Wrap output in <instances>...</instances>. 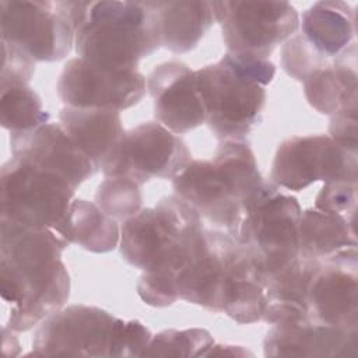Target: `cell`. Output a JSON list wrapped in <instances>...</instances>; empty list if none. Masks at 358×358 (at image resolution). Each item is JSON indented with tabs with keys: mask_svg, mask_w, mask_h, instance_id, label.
<instances>
[{
	"mask_svg": "<svg viewBox=\"0 0 358 358\" xmlns=\"http://www.w3.org/2000/svg\"><path fill=\"white\" fill-rule=\"evenodd\" d=\"M302 210L294 196L266 182L257 197L245 208L234 234L257 259L267 278L299 257L298 224Z\"/></svg>",
	"mask_w": 358,
	"mask_h": 358,
	"instance_id": "7",
	"label": "cell"
},
{
	"mask_svg": "<svg viewBox=\"0 0 358 358\" xmlns=\"http://www.w3.org/2000/svg\"><path fill=\"white\" fill-rule=\"evenodd\" d=\"M161 46L152 1H88L74 36L78 57L115 70L137 69Z\"/></svg>",
	"mask_w": 358,
	"mask_h": 358,
	"instance_id": "5",
	"label": "cell"
},
{
	"mask_svg": "<svg viewBox=\"0 0 358 358\" xmlns=\"http://www.w3.org/2000/svg\"><path fill=\"white\" fill-rule=\"evenodd\" d=\"M213 345L214 338L206 329H169L152 336L143 357H206Z\"/></svg>",
	"mask_w": 358,
	"mask_h": 358,
	"instance_id": "28",
	"label": "cell"
},
{
	"mask_svg": "<svg viewBox=\"0 0 358 358\" xmlns=\"http://www.w3.org/2000/svg\"><path fill=\"white\" fill-rule=\"evenodd\" d=\"M299 24V35L326 63L357 46L355 13L345 1H317L303 11Z\"/></svg>",
	"mask_w": 358,
	"mask_h": 358,
	"instance_id": "20",
	"label": "cell"
},
{
	"mask_svg": "<svg viewBox=\"0 0 358 358\" xmlns=\"http://www.w3.org/2000/svg\"><path fill=\"white\" fill-rule=\"evenodd\" d=\"M315 208L326 213L355 218L357 183L330 182L324 183L315 199Z\"/></svg>",
	"mask_w": 358,
	"mask_h": 358,
	"instance_id": "31",
	"label": "cell"
},
{
	"mask_svg": "<svg viewBox=\"0 0 358 358\" xmlns=\"http://www.w3.org/2000/svg\"><path fill=\"white\" fill-rule=\"evenodd\" d=\"M151 331L138 320H116L110 357H143L151 343Z\"/></svg>",
	"mask_w": 358,
	"mask_h": 358,
	"instance_id": "30",
	"label": "cell"
},
{
	"mask_svg": "<svg viewBox=\"0 0 358 358\" xmlns=\"http://www.w3.org/2000/svg\"><path fill=\"white\" fill-rule=\"evenodd\" d=\"M215 357V355H224V357H245V355H253L250 351L245 350L241 345H222V344H215L207 351L206 357Z\"/></svg>",
	"mask_w": 358,
	"mask_h": 358,
	"instance_id": "34",
	"label": "cell"
},
{
	"mask_svg": "<svg viewBox=\"0 0 358 358\" xmlns=\"http://www.w3.org/2000/svg\"><path fill=\"white\" fill-rule=\"evenodd\" d=\"M0 92L1 126L10 133L31 130L49 122L39 95L27 84L1 87Z\"/></svg>",
	"mask_w": 358,
	"mask_h": 358,
	"instance_id": "27",
	"label": "cell"
},
{
	"mask_svg": "<svg viewBox=\"0 0 358 358\" xmlns=\"http://www.w3.org/2000/svg\"><path fill=\"white\" fill-rule=\"evenodd\" d=\"M88 1H0L1 41L35 62L63 60L74 45Z\"/></svg>",
	"mask_w": 358,
	"mask_h": 358,
	"instance_id": "6",
	"label": "cell"
},
{
	"mask_svg": "<svg viewBox=\"0 0 358 358\" xmlns=\"http://www.w3.org/2000/svg\"><path fill=\"white\" fill-rule=\"evenodd\" d=\"M235 239L227 232L208 231L206 248L189 263L176 281L179 299L222 312L228 266Z\"/></svg>",
	"mask_w": 358,
	"mask_h": 358,
	"instance_id": "17",
	"label": "cell"
},
{
	"mask_svg": "<svg viewBox=\"0 0 358 358\" xmlns=\"http://www.w3.org/2000/svg\"><path fill=\"white\" fill-rule=\"evenodd\" d=\"M116 320L98 306L62 308L36 327L29 355L110 357Z\"/></svg>",
	"mask_w": 358,
	"mask_h": 358,
	"instance_id": "12",
	"label": "cell"
},
{
	"mask_svg": "<svg viewBox=\"0 0 358 358\" xmlns=\"http://www.w3.org/2000/svg\"><path fill=\"white\" fill-rule=\"evenodd\" d=\"M305 96L323 115L357 112V46L303 81Z\"/></svg>",
	"mask_w": 358,
	"mask_h": 358,
	"instance_id": "23",
	"label": "cell"
},
{
	"mask_svg": "<svg viewBox=\"0 0 358 358\" xmlns=\"http://www.w3.org/2000/svg\"><path fill=\"white\" fill-rule=\"evenodd\" d=\"M0 218L57 232L77 186L63 176L13 157L1 166Z\"/></svg>",
	"mask_w": 358,
	"mask_h": 358,
	"instance_id": "8",
	"label": "cell"
},
{
	"mask_svg": "<svg viewBox=\"0 0 358 358\" xmlns=\"http://www.w3.org/2000/svg\"><path fill=\"white\" fill-rule=\"evenodd\" d=\"M57 232L69 242L94 253L113 250L120 242V228L95 203L73 200Z\"/></svg>",
	"mask_w": 358,
	"mask_h": 358,
	"instance_id": "26",
	"label": "cell"
},
{
	"mask_svg": "<svg viewBox=\"0 0 358 358\" xmlns=\"http://www.w3.org/2000/svg\"><path fill=\"white\" fill-rule=\"evenodd\" d=\"M59 123L98 169L124 136L119 110L92 106H63Z\"/></svg>",
	"mask_w": 358,
	"mask_h": 358,
	"instance_id": "21",
	"label": "cell"
},
{
	"mask_svg": "<svg viewBox=\"0 0 358 358\" xmlns=\"http://www.w3.org/2000/svg\"><path fill=\"white\" fill-rule=\"evenodd\" d=\"M357 152L338 145L330 136H295L282 141L271 165V180L288 190H303L322 180L357 183Z\"/></svg>",
	"mask_w": 358,
	"mask_h": 358,
	"instance_id": "11",
	"label": "cell"
},
{
	"mask_svg": "<svg viewBox=\"0 0 358 358\" xmlns=\"http://www.w3.org/2000/svg\"><path fill=\"white\" fill-rule=\"evenodd\" d=\"M192 161L185 141L158 122L124 133L101 171L105 178H126L140 186L150 179H173Z\"/></svg>",
	"mask_w": 358,
	"mask_h": 358,
	"instance_id": "10",
	"label": "cell"
},
{
	"mask_svg": "<svg viewBox=\"0 0 358 358\" xmlns=\"http://www.w3.org/2000/svg\"><path fill=\"white\" fill-rule=\"evenodd\" d=\"M158 123L175 134H183L206 123L194 71L185 63L171 60L155 66L145 78Z\"/></svg>",
	"mask_w": 358,
	"mask_h": 358,
	"instance_id": "16",
	"label": "cell"
},
{
	"mask_svg": "<svg viewBox=\"0 0 358 358\" xmlns=\"http://www.w3.org/2000/svg\"><path fill=\"white\" fill-rule=\"evenodd\" d=\"M10 150L13 157L55 172L77 187L99 171L60 123L10 133Z\"/></svg>",
	"mask_w": 358,
	"mask_h": 358,
	"instance_id": "15",
	"label": "cell"
},
{
	"mask_svg": "<svg viewBox=\"0 0 358 358\" xmlns=\"http://www.w3.org/2000/svg\"><path fill=\"white\" fill-rule=\"evenodd\" d=\"M3 63L0 76V88L8 85H24L32 78L35 60L18 46L1 41Z\"/></svg>",
	"mask_w": 358,
	"mask_h": 358,
	"instance_id": "32",
	"label": "cell"
},
{
	"mask_svg": "<svg viewBox=\"0 0 358 358\" xmlns=\"http://www.w3.org/2000/svg\"><path fill=\"white\" fill-rule=\"evenodd\" d=\"M263 345L266 357H350L357 354L358 331L312 320L274 324Z\"/></svg>",
	"mask_w": 358,
	"mask_h": 358,
	"instance_id": "18",
	"label": "cell"
},
{
	"mask_svg": "<svg viewBox=\"0 0 358 358\" xmlns=\"http://www.w3.org/2000/svg\"><path fill=\"white\" fill-rule=\"evenodd\" d=\"M267 180L246 140L220 141L213 159H192L172 179L175 194L200 217L234 234Z\"/></svg>",
	"mask_w": 358,
	"mask_h": 358,
	"instance_id": "2",
	"label": "cell"
},
{
	"mask_svg": "<svg viewBox=\"0 0 358 358\" xmlns=\"http://www.w3.org/2000/svg\"><path fill=\"white\" fill-rule=\"evenodd\" d=\"M317 259L299 256L291 266L267 278V305L264 322L271 324H295L309 319L308 289Z\"/></svg>",
	"mask_w": 358,
	"mask_h": 358,
	"instance_id": "22",
	"label": "cell"
},
{
	"mask_svg": "<svg viewBox=\"0 0 358 358\" xmlns=\"http://www.w3.org/2000/svg\"><path fill=\"white\" fill-rule=\"evenodd\" d=\"M207 229L199 213L176 194L141 208L120 228V255L131 266L176 288L179 274L203 250Z\"/></svg>",
	"mask_w": 358,
	"mask_h": 358,
	"instance_id": "3",
	"label": "cell"
},
{
	"mask_svg": "<svg viewBox=\"0 0 358 358\" xmlns=\"http://www.w3.org/2000/svg\"><path fill=\"white\" fill-rule=\"evenodd\" d=\"M140 185L126 178H105L96 189L95 204L116 222H124L141 210Z\"/></svg>",
	"mask_w": 358,
	"mask_h": 358,
	"instance_id": "29",
	"label": "cell"
},
{
	"mask_svg": "<svg viewBox=\"0 0 358 358\" xmlns=\"http://www.w3.org/2000/svg\"><path fill=\"white\" fill-rule=\"evenodd\" d=\"M267 275L253 253L235 239L229 257L222 312L238 323L248 324L263 319Z\"/></svg>",
	"mask_w": 358,
	"mask_h": 358,
	"instance_id": "19",
	"label": "cell"
},
{
	"mask_svg": "<svg viewBox=\"0 0 358 358\" xmlns=\"http://www.w3.org/2000/svg\"><path fill=\"white\" fill-rule=\"evenodd\" d=\"M57 95L64 106H92L124 110L145 95V77L137 70L101 67L81 57L70 59L57 80Z\"/></svg>",
	"mask_w": 358,
	"mask_h": 358,
	"instance_id": "13",
	"label": "cell"
},
{
	"mask_svg": "<svg viewBox=\"0 0 358 358\" xmlns=\"http://www.w3.org/2000/svg\"><path fill=\"white\" fill-rule=\"evenodd\" d=\"M275 66L268 59L225 53L217 63L194 71L206 123L220 140H246L260 122L266 87Z\"/></svg>",
	"mask_w": 358,
	"mask_h": 358,
	"instance_id": "4",
	"label": "cell"
},
{
	"mask_svg": "<svg viewBox=\"0 0 358 358\" xmlns=\"http://www.w3.org/2000/svg\"><path fill=\"white\" fill-rule=\"evenodd\" d=\"M298 242L299 256L317 260L357 248L355 218L308 208L299 218Z\"/></svg>",
	"mask_w": 358,
	"mask_h": 358,
	"instance_id": "25",
	"label": "cell"
},
{
	"mask_svg": "<svg viewBox=\"0 0 358 358\" xmlns=\"http://www.w3.org/2000/svg\"><path fill=\"white\" fill-rule=\"evenodd\" d=\"M330 137L348 151L357 152V112H340L331 116Z\"/></svg>",
	"mask_w": 358,
	"mask_h": 358,
	"instance_id": "33",
	"label": "cell"
},
{
	"mask_svg": "<svg viewBox=\"0 0 358 358\" xmlns=\"http://www.w3.org/2000/svg\"><path fill=\"white\" fill-rule=\"evenodd\" d=\"M357 248L319 260L309 289V319L316 323L357 330L358 260Z\"/></svg>",
	"mask_w": 358,
	"mask_h": 358,
	"instance_id": "14",
	"label": "cell"
},
{
	"mask_svg": "<svg viewBox=\"0 0 358 358\" xmlns=\"http://www.w3.org/2000/svg\"><path fill=\"white\" fill-rule=\"evenodd\" d=\"M152 6L162 46L178 55L193 50L215 21L211 1H152Z\"/></svg>",
	"mask_w": 358,
	"mask_h": 358,
	"instance_id": "24",
	"label": "cell"
},
{
	"mask_svg": "<svg viewBox=\"0 0 358 358\" xmlns=\"http://www.w3.org/2000/svg\"><path fill=\"white\" fill-rule=\"evenodd\" d=\"M69 245L55 229L0 218V294L8 309L3 327L27 331L64 306L70 275L62 253Z\"/></svg>",
	"mask_w": 358,
	"mask_h": 358,
	"instance_id": "1",
	"label": "cell"
},
{
	"mask_svg": "<svg viewBox=\"0 0 358 358\" xmlns=\"http://www.w3.org/2000/svg\"><path fill=\"white\" fill-rule=\"evenodd\" d=\"M228 53L268 59L299 28V15L287 1H211Z\"/></svg>",
	"mask_w": 358,
	"mask_h": 358,
	"instance_id": "9",
	"label": "cell"
}]
</instances>
